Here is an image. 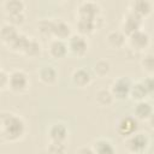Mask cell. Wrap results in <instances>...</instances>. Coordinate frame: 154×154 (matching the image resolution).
<instances>
[{
	"label": "cell",
	"mask_w": 154,
	"mask_h": 154,
	"mask_svg": "<svg viewBox=\"0 0 154 154\" xmlns=\"http://www.w3.org/2000/svg\"><path fill=\"white\" fill-rule=\"evenodd\" d=\"M150 94L148 93V90L144 88L142 81H137V82H132L131 88H130V94L129 97L135 101V102H140V101H144Z\"/></svg>",
	"instance_id": "cell-22"
},
{
	"label": "cell",
	"mask_w": 154,
	"mask_h": 154,
	"mask_svg": "<svg viewBox=\"0 0 154 154\" xmlns=\"http://www.w3.org/2000/svg\"><path fill=\"white\" fill-rule=\"evenodd\" d=\"M7 88L13 91V93H25L30 88V78L28 73L20 69L12 70L8 73V82H7Z\"/></svg>",
	"instance_id": "cell-4"
},
{
	"label": "cell",
	"mask_w": 154,
	"mask_h": 154,
	"mask_svg": "<svg viewBox=\"0 0 154 154\" xmlns=\"http://www.w3.org/2000/svg\"><path fill=\"white\" fill-rule=\"evenodd\" d=\"M113 101H114V97L111 94L109 89L102 88L95 93V102L101 107H108L113 103Z\"/></svg>",
	"instance_id": "cell-25"
},
{
	"label": "cell",
	"mask_w": 154,
	"mask_h": 154,
	"mask_svg": "<svg viewBox=\"0 0 154 154\" xmlns=\"http://www.w3.org/2000/svg\"><path fill=\"white\" fill-rule=\"evenodd\" d=\"M2 8L6 16L25 13V2L22 0H6L2 2Z\"/></svg>",
	"instance_id": "cell-23"
},
{
	"label": "cell",
	"mask_w": 154,
	"mask_h": 154,
	"mask_svg": "<svg viewBox=\"0 0 154 154\" xmlns=\"http://www.w3.org/2000/svg\"><path fill=\"white\" fill-rule=\"evenodd\" d=\"M19 32L20 31L18 30L17 26H14L7 22H5L0 25V40L5 46H8L17 37V35Z\"/></svg>",
	"instance_id": "cell-21"
},
{
	"label": "cell",
	"mask_w": 154,
	"mask_h": 154,
	"mask_svg": "<svg viewBox=\"0 0 154 154\" xmlns=\"http://www.w3.org/2000/svg\"><path fill=\"white\" fill-rule=\"evenodd\" d=\"M7 47H8V49H11L16 53H20L28 58L38 57L41 53V49H42L40 42L36 38L30 37L23 32H19L17 35V37Z\"/></svg>",
	"instance_id": "cell-2"
},
{
	"label": "cell",
	"mask_w": 154,
	"mask_h": 154,
	"mask_svg": "<svg viewBox=\"0 0 154 154\" xmlns=\"http://www.w3.org/2000/svg\"><path fill=\"white\" fill-rule=\"evenodd\" d=\"M152 8H153V4L148 0H134L129 4L128 11L135 13L136 16H138L140 18L144 19L146 17H148L152 13Z\"/></svg>",
	"instance_id": "cell-15"
},
{
	"label": "cell",
	"mask_w": 154,
	"mask_h": 154,
	"mask_svg": "<svg viewBox=\"0 0 154 154\" xmlns=\"http://www.w3.org/2000/svg\"><path fill=\"white\" fill-rule=\"evenodd\" d=\"M66 45L69 53L76 58H83L89 49L88 38L77 32H72V35L66 40Z\"/></svg>",
	"instance_id": "cell-6"
},
{
	"label": "cell",
	"mask_w": 154,
	"mask_h": 154,
	"mask_svg": "<svg viewBox=\"0 0 154 154\" xmlns=\"http://www.w3.org/2000/svg\"><path fill=\"white\" fill-rule=\"evenodd\" d=\"M131 84H132V81L130 77L120 76L111 83L108 89H109L111 94L113 95L114 100H125L129 97Z\"/></svg>",
	"instance_id": "cell-7"
},
{
	"label": "cell",
	"mask_w": 154,
	"mask_h": 154,
	"mask_svg": "<svg viewBox=\"0 0 154 154\" xmlns=\"http://www.w3.org/2000/svg\"><path fill=\"white\" fill-rule=\"evenodd\" d=\"M116 130L120 137L126 138L138 131V120L134 116H124L117 122Z\"/></svg>",
	"instance_id": "cell-9"
},
{
	"label": "cell",
	"mask_w": 154,
	"mask_h": 154,
	"mask_svg": "<svg viewBox=\"0 0 154 154\" xmlns=\"http://www.w3.org/2000/svg\"><path fill=\"white\" fill-rule=\"evenodd\" d=\"M47 134L51 142H66L69 137V128L63 122H55L49 125Z\"/></svg>",
	"instance_id": "cell-11"
},
{
	"label": "cell",
	"mask_w": 154,
	"mask_h": 154,
	"mask_svg": "<svg viewBox=\"0 0 154 154\" xmlns=\"http://www.w3.org/2000/svg\"><path fill=\"white\" fill-rule=\"evenodd\" d=\"M142 23H143L142 18H140L138 16H136L135 13H132L130 11H126V13L123 16V19H122L120 30L126 36H129L132 32L142 29Z\"/></svg>",
	"instance_id": "cell-10"
},
{
	"label": "cell",
	"mask_w": 154,
	"mask_h": 154,
	"mask_svg": "<svg viewBox=\"0 0 154 154\" xmlns=\"http://www.w3.org/2000/svg\"><path fill=\"white\" fill-rule=\"evenodd\" d=\"M150 146V136L144 131H137L124 138V148L128 154H144Z\"/></svg>",
	"instance_id": "cell-3"
},
{
	"label": "cell",
	"mask_w": 154,
	"mask_h": 154,
	"mask_svg": "<svg viewBox=\"0 0 154 154\" xmlns=\"http://www.w3.org/2000/svg\"><path fill=\"white\" fill-rule=\"evenodd\" d=\"M47 51L49 57L53 59H63L69 54L66 41L58 40V38H51L48 41Z\"/></svg>",
	"instance_id": "cell-13"
},
{
	"label": "cell",
	"mask_w": 154,
	"mask_h": 154,
	"mask_svg": "<svg viewBox=\"0 0 154 154\" xmlns=\"http://www.w3.org/2000/svg\"><path fill=\"white\" fill-rule=\"evenodd\" d=\"M76 154H94V150L91 146H81L76 150Z\"/></svg>",
	"instance_id": "cell-31"
},
{
	"label": "cell",
	"mask_w": 154,
	"mask_h": 154,
	"mask_svg": "<svg viewBox=\"0 0 154 154\" xmlns=\"http://www.w3.org/2000/svg\"><path fill=\"white\" fill-rule=\"evenodd\" d=\"M53 18H43L37 22V31L45 36L52 38V29H53Z\"/></svg>",
	"instance_id": "cell-27"
},
{
	"label": "cell",
	"mask_w": 154,
	"mask_h": 154,
	"mask_svg": "<svg viewBox=\"0 0 154 154\" xmlns=\"http://www.w3.org/2000/svg\"><path fill=\"white\" fill-rule=\"evenodd\" d=\"M142 81V83H143V85H144V88L148 90V93L152 95L153 94V87H154V84H153V77L152 76H146L143 79H141Z\"/></svg>",
	"instance_id": "cell-29"
},
{
	"label": "cell",
	"mask_w": 154,
	"mask_h": 154,
	"mask_svg": "<svg viewBox=\"0 0 154 154\" xmlns=\"http://www.w3.org/2000/svg\"><path fill=\"white\" fill-rule=\"evenodd\" d=\"M111 70H112V65H111L109 60H107V59H99L97 61H95V64L93 66V72L99 78L108 76Z\"/></svg>",
	"instance_id": "cell-24"
},
{
	"label": "cell",
	"mask_w": 154,
	"mask_h": 154,
	"mask_svg": "<svg viewBox=\"0 0 154 154\" xmlns=\"http://www.w3.org/2000/svg\"><path fill=\"white\" fill-rule=\"evenodd\" d=\"M94 154H117V149L111 140L106 137H99L90 144Z\"/></svg>",
	"instance_id": "cell-18"
},
{
	"label": "cell",
	"mask_w": 154,
	"mask_h": 154,
	"mask_svg": "<svg viewBox=\"0 0 154 154\" xmlns=\"http://www.w3.org/2000/svg\"><path fill=\"white\" fill-rule=\"evenodd\" d=\"M71 35H72V28L67 22H65L64 19H54L53 20L52 38L66 41Z\"/></svg>",
	"instance_id": "cell-14"
},
{
	"label": "cell",
	"mask_w": 154,
	"mask_h": 154,
	"mask_svg": "<svg viewBox=\"0 0 154 154\" xmlns=\"http://www.w3.org/2000/svg\"><path fill=\"white\" fill-rule=\"evenodd\" d=\"M38 79L46 85H53L58 81V71L53 65H42L37 70Z\"/></svg>",
	"instance_id": "cell-17"
},
{
	"label": "cell",
	"mask_w": 154,
	"mask_h": 154,
	"mask_svg": "<svg viewBox=\"0 0 154 154\" xmlns=\"http://www.w3.org/2000/svg\"><path fill=\"white\" fill-rule=\"evenodd\" d=\"M0 70H1V61H0Z\"/></svg>",
	"instance_id": "cell-32"
},
{
	"label": "cell",
	"mask_w": 154,
	"mask_h": 154,
	"mask_svg": "<svg viewBox=\"0 0 154 154\" xmlns=\"http://www.w3.org/2000/svg\"><path fill=\"white\" fill-rule=\"evenodd\" d=\"M26 134V123L17 113L0 112V137L6 142L20 141Z\"/></svg>",
	"instance_id": "cell-1"
},
{
	"label": "cell",
	"mask_w": 154,
	"mask_h": 154,
	"mask_svg": "<svg viewBox=\"0 0 154 154\" xmlns=\"http://www.w3.org/2000/svg\"><path fill=\"white\" fill-rule=\"evenodd\" d=\"M77 18H88V19H100L101 6L96 1L84 0L81 1L76 7Z\"/></svg>",
	"instance_id": "cell-8"
},
{
	"label": "cell",
	"mask_w": 154,
	"mask_h": 154,
	"mask_svg": "<svg viewBox=\"0 0 154 154\" xmlns=\"http://www.w3.org/2000/svg\"><path fill=\"white\" fill-rule=\"evenodd\" d=\"M71 81L76 87L85 88L91 83L93 77H91V73L85 67H78V69L73 70V72L71 75Z\"/></svg>",
	"instance_id": "cell-19"
},
{
	"label": "cell",
	"mask_w": 154,
	"mask_h": 154,
	"mask_svg": "<svg viewBox=\"0 0 154 154\" xmlns=\"http://www.w3.org/2000/svg\"><path fill=\"white\" fill-rule=\"evenodd\" d=\"M101 19V18H100ZM100 19H88V18H77L76 19V29H77V34L83 35L85 37H88L89 35L94 34L99 24L97 22Z\"/></svg>",
	"instance_id": "cell-16"
},
{
	"label": "cell",
	"mask_w": 154,
	"mask_h": 154,
	"mask_svg": "<svg viewBox=\"0 0 154 154\" xmlns=\"http://www.w3.org/2000/svg\"><path fill=\"white\" fill-rule=\"evenodd\" d=\"M141 69L147 76H153L154 72V57L152 53H144L140 60Z\"/></svg>",
	"instance_id": "cell-26"
},
{
	"label": "cell",
	"mask_w": 154,
	"mask_h": 154,
	"mask_svg": "<svg viewBox=\"0 0 154 154\" xmlns=\"http://www.w3.org/2000/svg\"><path fill=\"white\" fill-rule=\"evenodd\" d=\"M7 82H8V73L1 69L0 70V90H4L7 88Z\"/></svg>",
	"instance_id": "cell-30"
},
{
	"label": "cell",
	"mask_w": 154,
	"mask_h": 154,
	"mask_svg": "<svg viewBox=\"0 0 154 154\" xmlns=\"http://www.w3.org/2000/svg\"><path fill=\"white\" fill-rule=\"evenodd\" d=\"M134 117L137 120H148L153 117V106L147 101H140L136 102L135 107H134Z\"/></svg>",
	"instance_id": "cell-20"
},
{
	"label": "cell",
	"mask_w": 154,
	"mask_h": 154,
	"mask_svg": "<svg viewBox=\"0 0 154 154\" xmlns=\"http://www.w3.org/2000/svg\"><path fill=\"white\" fill-rule=\"evenodd\" d=\"M126 46L134 52L144 53L150 46V35L144 29H140L126 36Z\"/></svg>",
	"instance_id": "cell-5"
},
{
	"label": "cell",
	"mask_w": 154,
	"mask_h": 154,
	"mask_svg": "<svg viewBox=\"0 0 154 154\" xmlns=\"http://www.w3.org/2000/svg\"><path fill=\"white\" fill-rule=\"evenodd\" d=\"M47 150L49 154H65L67 150V146L65 142H51L47 146Z\"/></svg>",
	"instance_id": "cell-28"
},
{
	"label": "cell",
	"mask_w": 154,
	"mask_h": 154,
	"mask_svg": "<svg viewBox=\"0 0 154 154\" xmlns=\"http://www.w3.org/2000/svg\"><path fill=\"white\" fill-rule=\"evenodd\" d=\"M105 43L111 49H122L126 46V35L120 30H111L105 36Z\"/></svg>",
	"instance_id": "cell-12"
}]
</instances>
